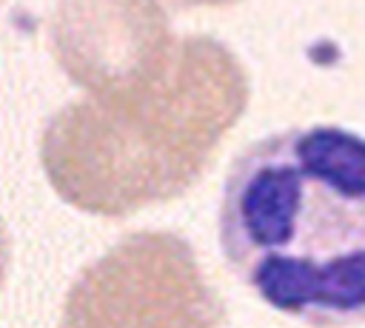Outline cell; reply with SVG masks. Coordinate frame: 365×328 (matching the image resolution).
Masks as SVG:
<instances>
[{
  "label": "cell",
  "instance_id": "1",
  "mask_svg": "<svg viewBox=\"0 0 365 328\" xmlns=\"http://www.w3.org/2000/svg\"><path fill=\"white\" fill-rule=\"evenodd\" d=\"M220 248L274 311L314 328L365 322V137L339 125L268 134L231 165Z\"/></svg>",
  "mask_w": 365,
  "mask_h": 328
},
{
  "label": "cell",
  "instance_id": "2",
  "mask_svg": "<svg viewBox=\"0 0 365 328\" xmlns=\"http://www.w3.org/2000/svg\"><path fill=\"white\" fill-rule=\"evenodd\" d=\"M248 94L225 43L182 34L151 80L63 106L40 140L43 171L68 205L97 217L177 200L211 168Z\"/></svg>",
  "mask_w": 365,
  "mask_h": 328
},
{
  "label": "cell",
  "instance_id": "3",
  "mask_svg": "<svg viewBox=\"0 0 365 328\" xmlns=\"http://www.w3.org/2000/svg\"><path fill=\"white\" fill-rule=\"evenodd\" d=\"M225 305L188 240L131 231L71 282L60 328H222Z\"/></svg>",
  "mask_w": 365,
  "mask_h": 328
},
{
  "label": "cell",
  "instance_id": "4",
  "mask_svg": "<svg viewBox=\"0 0 365 328\" xmlns=\"http://www.w3.org/2000/svg\"><path fill=\"white\" fill-rule=\"evenodd\" d=\"M163 0H57L48 46L86 94H114L163 71L174 51Z\"/></svg>",
  "mask_w": 365,
  "mask_h": 328
},
{
  "label": "cell",
  "instance_id": "5",
  "mask_svg": "<svg viewBox=\"0 0 365 328\" xmlns=\"http://www.w3.org/2000/svg\"><path fill=\"white\" fill-rule=\"evenodd\" d=\"M242 0H163L165 9H177V11H188V9H225V6H237Z\"/></svg>",
  "mask_w": 365,
  "mask_h": 328
},
{
  "label": "cell",
  "instance_id": "6",
  "mask_svg": "<svg viewBox=\"0 0 365 328\" xmlns=\"http://www.w3.org/2000/svg\"><path fill=\"white\" fill-rule=\"evenodd\" d=\"M9 260H11V245H9V234H6V225H3V220H0V291H3V285H6Z\"/></svg>",
  "mask_w": 365,
  "mask_h": 328
},
{
  "label": "cell",
  "instance_id": "7",
  "mask_svg": "<svg viewBox=\"0 0 365 328\" xmlns=\"http://www.w3.org/2000/svg\"><path fill=\"white\" fill-rule=\"evenodd\" d=\"M0 3H3V0H0Z\"/></svg>",
  "mask_w": 365,
  "mask_h": 328
}]
</instances>
